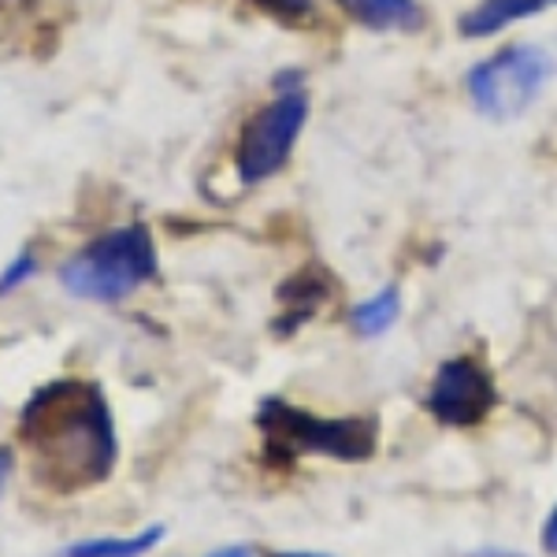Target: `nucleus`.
<instances>
[{"instance_id": "obj_1", "label": "nucleus", "mask_w": 557, "mask_h": 557, "mask_svg": "<svg viewBox=\"0 0 557 557\" xmlns=\"http://www.w3.org/2000/svg\"><path fill=\"white\" fill-rule=\"evenodd\" d=\"M23 443L34 475L60 494L86 491L108 480L115 465V431L94 383L60 380L26 401Z\"/></svg>"}, {"instance_id": "obj_2", "label": "nucleus", "mask_w": 557, "mask_h": 557, "mask_svg": "<svg viewBox=\"0 0 557 557\" xmlns=\"http://www.w3.org/2000/svg\"><path fill=\"white\" fill-rule=\"evenodd\" d=\"M157 272V249L146 227L108 231L75 253L64 268V286L89 301H120Z\"/></svg>"}, {"instance_id": "obj_3", "label": "nucleus", "mask_w": 557, "mask_h": 557, "mask_svg": "<svg viewBox=\"0 0 557 557\" xmlns=\"http://www.w3.org/2000/svg\"><path fill=\"white\" fill-rule=\"evenodd\" d=\"M260 428L268 431V446H290L305 454H331L338 461H364L375 450L372 417H335L323 420L312 412L290 409L283 401H268L260 409Z\"/></svg>"}, {"instance_id": "obj_4", "label": "nucleus", "mask_w": 557, "mask_h": 557, "mask_svg": "<svg viewBox=\"0 0 557 557\" xmlns=\"http://www.w3.org/2000/svg\"><path fill=\"white\" fill-rule=\"evenodd\" d=\"M550 57L535 45H509L498 57L483 60L469 71V94L472 104L487 120H517L528 112L539 89L550 78Z\"/></svg>"}, {"instance_id": "obj_5", "label": "nucleus", "mask_w": 557, "mask_h": 557, "mask_svg": "<svg viewBox=\"0 0 557 557\" xmlns=\"http://www.w3.org/2000/svg\"><path fill=\"white\" fill-rule=\"evenodd\" d=\"M305 115H309L305 94H286L268 108H260L249 120V127L238 141V175L246 183H260V178L275 175L286 164V157H290L294 141H298L305 127Z\"/></svg>"}, {"instance_id": "obj_6", "label": "nucleus", "mask_w": 557, "mask_h": 557, "mask_svg": "<svg viewBox=\"0 0 557 557\" xmlns=\"http://www.w3.org/2000/svg\"><path fill=\"white\" fill-rule=\"evenodd\" d=\"M498 406V386H494L491 372L472 357H450L438 364L435 383L428 394V409L438 424L450 428H472L483 424Z\"/></svg>"}, {"instance_id": "obj_7", "label": "nucleus", "mask_w": 557, "mask_h": 557, "mask_svg": "<svg viewBox=\"0 0 557 557\" xmlns=\"http://www.w3.org/2000/svg\"><path fill=\"white\" fill-rule=\"evenodd\" d=\"M335 4L372 30H417L424 23L417 0H335Z\"/></svg>"}, {"instance_id": "obj_8", "label": "nucleus", "mask_w": 557, "mask_h": 557, "mask_svg": "<svg viewBox=\"0 0 557 557\" xmlns=\"http://www.w3.org/2000/svg\"><path fill=\"white\" fill-rule=\"evenodd\" d=\"M539 8H543V0H483V4H475L472 12L461 15L457 30L465 38H491V34L506 30L509 23L535 15Z\"/></svg>"}, {"instance_id": "obj_9", "label": "nucleus", "mask_w": 557, "mask_h": 557, "mask_svg": "<svg viewBox=\"0 0 557 557\" xmlns=\"http://www.w3.org/2000/svg\"><path fill=\"white\" fill-rule=\"evenodd\" d=\"M327 294H331V278L317 272V268H305L301 275H294L290 283L278 290V301L290 305V317L278 320V331H294L298 323L309 320L312 312H317V305L327 301Z\"/></svg>"}, {"instance_id": "obj_10", "label": "nucleus", "mask_w": 557, "mask_h": 557, "mask_svg": "<svg viewBox=\"0 0 557 557\" xmlns=\"http://www.w3.org/2000/svg\"><path fill=\"white\" fill-rule=\"evenodd\" d=\"M160 535H164V528H149L134 539H89V543L71 546L67 557H141L160 543Z\"/></svg>"}, {"instance_id": "obj_11", "label": "nucleus", "mask_w": 557, "mask_h": 557, "mask_svg": "<svg viewBox=\"0 0 557 557\" xmlns=\"http://www.w3.org/2000/svg\"><path fill=\"white\" fill-rule=\"evenodd\" d=\"M398 312H401L398 286H386V290H380L375 298L357 305V309H354V327L361 331V335H383V331L398 320Z\"/></svg>"}, {"instance_id": "obj_12", "label": "nucleus", "mask_w": 557, "mask_h": 557, "mask_svg": "<svg viewBox=\"0 0 557 557\" xmlns=\"http://www.w3.org/2000/svg\"><path fill=\"white\" fill-rule=\"evenodd\" d=\"M257 4L286 23H301L312 15V0H257Z\"/></svg>"}, {"instance_id": "obj_13", "label": "nucleus", "mask_w": 557, "mask_h": 557, "mask_svg": "<svg viewBox=\"0 0 557 557\" xmlns=\"http://www.w3.org/2000/svg\"><path fill=\"white\" fill-rule=\"evenodd\" d=\"M26 275H34V257H23V260H15L12 268H8V275H0V290H12L20 278Z\"/></svg>"}, {"instance_id": "obj_14", "label": "nucleus", "mask_w": 557, "mask_h": 557, "mask_svg": "<svg viewBox=\"0 0 557 557\" xmlns=\"http://www.w3.org/2000/svg\"><path fill=\"white\" fill-rule=\"evenodd\" d=\"M543 546H546V554H557V506L543 524Z\"/></svg>"}, {"instance_id": "obj_15", "label": "nucleus", "mask_w": 557, "mask_h": 557, "mask_svg": "<svg viewBox=\"0 0 557 557\" xmlns=\"http://www.w3.org/2000/svg\"><path fill=\"white\" fill-rule=\"evenodd\" d=\"M8 469H12V454H8V450H0V491H4Z\"/></svg>"}, {"instance_id": "obj_16", "label": "nucleus", "mask_w": 557, "mask_h": 557, "mask_svg": "<svg viewBox=\"0 0 557 557\" xmlns=\"http://www.w3.org/2000/svg\"><path fill=\"white\" fill-rule=\"evenodd\" d=\"M212 557H253L249 550H223V554H212Z\"/></svg>"}, {"instance_id": "obj_17", "label": "nucleus", "mask_w": 557, "mask_h": 557, "mask_svg": "<svg viewBox=\"0 0 557 557\" xmlns=\"http://www.w3.org/2000/svg\"><path fill=\"white\" fill-rule=\"evenodd\" d=\"M275 557H323V554H275Z\"/></svg>"}]
</instances>
